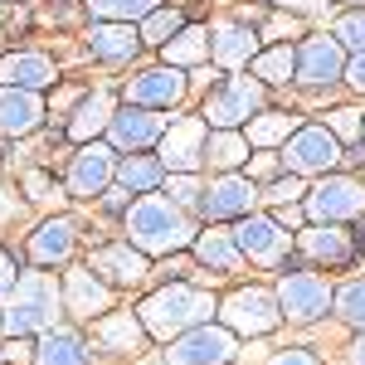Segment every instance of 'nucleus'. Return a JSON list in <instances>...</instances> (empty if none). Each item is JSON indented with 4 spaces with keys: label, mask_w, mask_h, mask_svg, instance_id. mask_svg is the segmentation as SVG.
<instances>
[{
    "label": "nucleus",
    "mask_w": 365,
    "mask_h": 365,
    "mask_svg": "<svg viewBox=\"0 0 365 365\" xmlns=\"http://www.w3.org/2000/svg\"><path fill=\"white\" fill-rule=\"evenodd\" d=\"M141 331H146V327H141L132 312H117V317L103 312V317H98V341H103L108 351H141Z\"/></svg>",
    "instance_id": "nucleus-32"
},
{
    "label": "nucleus",
    "mask_w": 365,
    "mask_h": 365,
    "mask_svg": "<svg viewBox=\"0 0 365 365\" xmlns=\"http://www.w3.org/2000/svg\"><path fill=\"white\" fill-rule=\"evenodd\" d=\"M346 361H351V365H365V331H361L356 341H351V351H346Z\"/></svg>",
    "instance_id": "nucleus-47"
},
{
    "label": "nucleus",
    "mask_w": 365,
    "mask_h": 365,
    "mask_svg": "<svg viewBox=\"0 0 365 365\" xmlns=\"http://www.w3.org/2000/svg\"><path fill=\"white\" fill-rule=\"evenodd\" d=\"M273 170H278V156H273V151H263V156L253 161V180H268Z\"/></svg>",
    "instance_id": "nucleus-45"
},
{
    "label": "nucleus",
    "mask_w": 365,
    "mask_h": 365,
    "mask_svg": "<svg viewBox=\"0 0 365 365\" xmlns=\"http://www.w3.org/2000/svg\"><path fill=\"white\" fill-rule=\"evenodd\" d=\"M63 312V287L54 282V273H20L15 292L5 302V331L10 336H39L54 327V317Z\"/></svg>",
    "instance_id": "nucleus-3"
},
{
    "label": "nucleus",
    "mask_w": 365,
    "mask_h": 365,
    "mask_svg": "<svg viewBox=\"0 0 365 365\" xmlns=\"http://www.w3.org/2000/svg\"><path fill=\"white\" fill-rule=\"evenodd\" d=\"M239 361V336L225 322H200L170 341L166 365H234Z\"/></svg>",
    "instance_id": "nucleus-7"
},
{
    "label": "nucleus",
    "mask_w": 365,
    "mask_h": 365,
    "mask_svg": "<svg viewBox=\"0 0 365 365\" xmlns=\"http://www.w3.org/2000/svg\"><path fill=\"white\" fill-rule=\"evenodd\" d=\"M141 44H170L180 29H185V20H180V10H166V5H156L146 20H141Z\"/></svg>",
    "instance_id": "nucleus-35"
},
{
    "label": "nucleus",
    "mask_w": 365,
    "mask_h": 365,
    "mask_svg": "<svg viewBox=\"0 0 365 365\" xmlns=\"http://www.w3.org/2000/svg\"><path fill=\"white\" fill-rule=\"evenodd\" d=\"M205 141H210V122L205 117H175L166 122V132L156 141V156H161V166L175 175V170H200L205 166Z\"/></svg>",
    "instance_id": "nucleus-12"
},
{
    "label": "nucleus",
    "mask_w": 365,
    "mask_h": 365,
    "mask_svg": "<svg viewBox=\"0 0 365 365\" xmlns=\"http://www.w3.org/2000/svg\"><path fill=\"white\" fill-rule=\"evenodd\" d=\"M49 117L44 98L29 88H0V137H29Z\"/></svg>",
    "instance_id": "nucleus-20"
},
{
    "label": "nucleus",
    "mask_w": 365,
    "mask_h": 365,
    "mask_svg": "<svg viewBox=\"0 0 365 365\" xmlns=\"http://www.w3.org/2000/svg\"><path fill=\"white\" fill-rule=\"evenodd\" d=\"M122 229H127V244H137L146 258L151 253H175L195 244V225H190V210H180L175 200L161 190L151 195H137L122 215Z\"/></svg>",
    "instance_id": "nucleus-1"
},
{
    "label": "nucleus",
    "mask_w": 365,
    "mask_h": 365,
    "mask_svg": "<svg viewBox=\"0 0 365 365\" xmlns=\"http://www.w3.org/2000/svg\"><path fill=\"white\" fill-rule=\"evenodd\" d=\"M113 98L108 93H88V98H78V108L68 113V137L78 141H98V137H108V122H113Z\"/></svg>",
    "instance_id": "nucleus-25"
},
{
    "label": "nucleus",
    "mask_w": 365,
    "mask_h": 365,
    "mask_svg": "<svg viewBox=\"0 0 365 365\" xmlns=\"http://www.w3.org/2000/svg\"><path fill=\"white\" fill-rule=\"evenodd\" d=\"M297 244H302V253L312 263H351L356 258V244H351V234L341 225H307L297 234Z\"/></svg>",
    "instance_id": "nucleus-24"
},
{
    "label": "nucleus",
    "mask_w": 365,
    "mask_h": 365,
    "mask_svg": "<svg viewBox=\"0 0 365 365\" xmlns=\"http://www.w3.org/2000/svg\"><path fill=\"white\" fill-rule=\"evenodd\" d=\"M25 190H29V200H49V180L34 170V175H25Z\"/></svg>",
    "instance_id": "nucleus-46"
},
{
    "label": "nucleus",
    "mask_w": 365,
    "mask_h": 365,
    "mask_svg": "<svg viewBox=\"0 0 365 365\" xmlns=\"http://www.w3.org/2000/svg\"><path fill=\"white\" fill-rule=\"evenodd\" d=\"M249 137L239 132V127H210V141H205V166L215 170H239L244 161H249Z\"/></svg>",
    "instance_id": "nucleus-27"
},
{
    "label": "nucleus",
    "mask_w": 365,
    "mask_h": 365,
    "mask_svg": "<svg viewBox=\"0 0 365 365\" xmlns=\"http://www.w3.org/2000/svg\"><path fill=\"white\" fill-rule=\"evenodd\" d=\"M234 244L249 263L273 268V263H282V253L292 249V234L278 215H244V220H234Z\"/></svg>",
    "instance_id": "nucleus-13"
},
{
    "label": "nucleus",
    "mask_w": 365,
    "mask_h": 365,
    "mask_svg": "<svg viewBox=\"0 0 365 365\" xmlns=\"http://www.w3.org/2000/svg\"><path fill=\"white\" fill-rule=\"evenodd\" d=\"M195 258L210 268V273H244V253H239V244H234V229H205V234H195Z\"/></svg>",
    "instance_id": "nucleus-23"
},
{
    "label": "nucleus",
    "mask_w": 365,
    "mask_h": 365,
    "mask_svg": "<svg viewBox=\"0 0 365 365\" xmlns=\"http://www.w3.org/2000/svg\"><path fill=\"white\" fill-rule=\"evenodd\" d=\"M0 331H5V307H0Z\"/></svg>",
    "instance_id": "nucleus-49"
},
{
    "label": "nucleus",
    "mask_w": 365,
    "mask_h": 365,
    "mask_svg": "<svg viewBox=\"0 0 365 365\" xmlns=\"http://www.w3.org/2000/svg\"><path fill=\"white\" fill-rule=\"evenodd\" d=\"M346 49H341L336 34H312L302 39V49H297V78L292 83L302 88H331L346 78Z\"/></svg>",
    "instance_id": "nucleus-14"
},
{
    "label": "nucleus",
    "mask_w": 365,
    "mask_h": 365,
    "mask_svg": "<svg viewBox=\"0 0 365 365\" xmlns=\"http://www.w3.org/2000/svg\"><path fill=\"white\" fill-rule=\"evenodd\" d=\"M58 83V63L39 49H15V54H0V88H29V93H44Z\"/></svg>",
    "instance_id": "nucleus-17"
},
{
    "label": "nucleus",
    "mask_w": 365,
    "mask_h": 365,
    "mask_svg": "<svg viewBox=\"0 0 365 365\" xmlns=\"http://www.w3.org/2000/svg\"><path fill=\"white\" fill-rule=\"evenodd\" d=\"M341 83H351L356 93H365V49L346 58V78H341Z\"/></svg>",
    "instance_id": "nucleus-41"
},
{
    "label": "nucleus",
    "mask_w": 365,
    "mask_h": 365,
    "mask_svg": "<svg viewBox=\"0 0 365 365\" xmlns=\"http://www.w3.org/2000/svg\"><path fill=\"white\" fill-rule=\"evenodd\" d=\"M170 117H161L156 108H137V103H127V108H117L113 122H108V141H113L122 156H132V151H156V141L166 132Z\"/></svg>",
    "instance_id": "nucleus-16"
},
{
    "label": "nucleus",
    "mask_w": 365,
    "mask_h": 365,
    "mask_svg": "<svg viewBox=\"0 0 365 365\" xmlns=\"http://www.w3.org/2000/svg\"><path fill=\"white\" fill-rule=\"evenodd\" d=\"M263 113V83L258 78H225L205 103V122L210 127H249Z\"/></svg>",
    "instance_id": "nucleus-11"
},
{
    "label": "nucleus",
    "mask_w": 365,
    "mask_h": 365,
    "mask_svg": "<svg viewBox=\"0 0 365 365\" xmlns=\"http://www.w3.org/2000/svg\"><path fill=\"white\" fill-rule=\"evenodd\" d=\"M220 322L234 336H268L282 327V307L273 287H234L220 302Z\"/></svg>",
    "instance_id": "nucleus-5"
},
{
    "label": "nucleus",
    "mask_w": 365,
    "mask_h": 365,
    "mask_svg": "<svg viewBox=\"0 0 365 365\" xmlns=\"http://www.w3.org/2000/svg\"><path fill=\"white\" fill-rule=\"evenodd\" d=\"M93 273H108L113 282H141L146 278V253L137 244H113L93 253Z\"/></svg>",
    "instance_id": "nucleus-28"
},
{
    "label": "nucleus",
    "mask_w": 365,
    "mask_h": 365,
    "mask_svg": "<svg viewBox=\"0 0 365 365\" xmlns=\"http://www.w3.org/2000/svg\"><path fill=\"white\" fill-rule=\"evenodd\" d=\"M5 287H10V273H0V292H5Z\"/></svg>",
    "instance_id": "nucleus-48"
},
{
    "label": "nucleus",
    "mask_w": 365,
    "mask_h": 365,
    "mask_svg": "<svg viewBox=\"0 0 365 365\" xmlns=\"http://www.w3.org/2000/svg\"><path fill=\"white\" fill-rule=\"evenodd\" d=\"M263 200L258 190V180L253 175H239V170H220L210 185H205V200H200V215L210 220V225H234V220H244L253 215V205Z\"/></svg>",
    "instance_id": "nucleus-8"
},
{
    "label": "nucleus",
    "mask_w": 365,
    "mask_h": 365,
    "mask_svg": "<svg viewBox=\"0 0 365 365\" xmlns=\"http://www.w3.org/2000/svg\"><path fill=\"white\" fill-rule=\"evenodd\" d=\"M278 161L292 170V175H331V170L346 161V146H341V137L327 122H302L292 137L282 141Z\"/></svg>",
    "instance_id": "nucleus-4"
},
{
    "label": "nucleus",
    "mask_w": 365,
    "mask_h": 365,
    "mask_svg": "<svg viewBox=\"0 0 365 365\" xmlns=\"http://www.w3.org/2000/svg\"><path fill=\"white\" fill-rule=\"evenodd\" d=\"M268 365H322V361H317L312 351H302V346H287V351H278Z\"/></svg>",
    "instance_id": "nucleus-42"
},
{
    "label": "nucleus",
    "mask_w": 365,
    "mask_h": 365,
    "mask_svg": "<svg viewBox=\"0 0 365 365\" xmlns=\"http://www.w3.org/2000/svg\"><path fill=\"white\" fill-rule=\"evenodd\" d=\"M98 200H103L108 210H122V215H127V205H132V190H127V185H117V180H113V185H108V190H103Z\"/></svg>",
    "instance_id": "nucleus-44"
},
{
    "label": "nucleus",
    "mask_w": 365,
    "mask_h": 365,
    "mask_svg": "<svg viewBox=\"0 0 365 365\" xmlns=\"http://www.w3.org/2000/svg\"><path fill=\"white\" fill-rule=\"evenodd\" d=\"M63 307L73 312V317H103V312H113V287L103 278H93V268H73L68 278H63Z\"/></svg>",
    "instance_id": "nucleus-22"
},
{
    "label": "nucleus",
    "mask_w": 365,
    "mask_h": 365,
    "mask_svg": "<svg viewBox=\"0 0 365 365\" xmlns=\"http://www.w3.org/2000/svg\"><path fill=\"white\" fill-rule=\"evenodd\" d=\"M278 307H282V322H317V317H327L331 312V282L322 278V273H282L278 278Z\"/></svg>",
    "instance_id": "nucleus-9"
},
{
    "label": "nucleus",
    "mask_w": 365,
    "mask_h": 365,
    "mask_svg": "<svg viewBox=\"0 0 365 365\" xmlns=\"http://www.w3.org/2000/svg\"><path fill=\"white\" fill-rule=\"evenodd\" d=\"M180 210H200V200H205V185L195 180V170H175V175H166V185H161Z\"/></svg>",
    "instance_id": "nucleus-37"
},
{
    "label": "nucleus",
    "mask_w": 365,
    "mask_h": 365,
    "mask_svg": "<svg viewBox=\"0 0 365 365\" xmlns=\"http://www.w3.org/2000/svg\"><path fill=\"white\" fill-rule=\"evenodd\" d=\"M341 5H365V0H341Z\"/></svg>",
    "instance_id": "nucleus-50"
},
{
    "label": "nucleus",
    "mask_w": 365,
    "mask_h": 365,
    "mask_svg": "<svg viewBox=\"0 0 365 365\" xmlns=\"http://www.w3.org/2000/svg\"><path fill=\"white\" fill-rule=\"evenodd\" d=\"M73 244H78V229H73V220L54 215V220H44V225L29 234V263H34V268L68 263V258H73Z\"/></svg>",
    "instance_id": "nucleus-19"
},
{
    "label": "nucleus",
    "mask_w": 365,
    "mask_h": 365,
    "mask_svg": "<svg viewBox=\"0 0 365 365\" xmlns=\"http://www.w3.org/2000/svg\"><path fill=\"white\" fill-rule=\"evenodd\" d=\"M185 93H190V78L175 63H151V68H141L137 78H127V103L156 108V113H170Z\"/></svg>",
    "instance_id": "nucleus-15"
},
{
    "label": "nucleus",
    "mask_w": 365,
    "mask_h": 365,
    "mask_svg": "<svg viewBox=\"0 0 365 365\" xmlns=\"http://www.w3.org/2000/svg\"><path fill=\"white\" fill-rule=\"evenodd\" d=\"M170 170L161 166V156H146V151H132V156H117V185H127L132 195H151L166 185Z\"/></svg>",
    "instance_id": "nucleus-26"
},
{
    "label": "nucleus",
    "mask_w": 365,
    "mask_h": 365,
    "mask_svg": "<svg viewBox=\"0 0 365 365\" xmlns=\"http://www.w3.org/2000/svg\"><path fill=\"white\" fill-rule=\"evenodd\" d=\"M331 132H336L341 141H361V127H365V113H356V108H336L331 113V122H327Z\"/></svg>",
    "instance_id": "nucleus-40"
},
{
    "label": "nucleus",
    "mask_w": 365,
    "mask_h": 365,
    "mask_svg": "<svg viewBox=\"0 0 365 365\" xmlns=\"http://www.w3.org/2000/svg\"><path fill=\"white\" fill-rule=\"evenodd\" d=\"M34 365H88V346L63 327H49L34 341Z\"/></svg>",
    "instance_id": "nucleus-29"
},
{
    "label": "nucleus",
    "mask_w": 365,
    "mask_h": 365,
    "mask_svg": "<svg viewBox=\"0 0 365 365\" xmlns=\"http://www.w3.org/2000/svg\"><path fill=\"white\" fill-rule=\"evenodd\" d=\"M297 127H302V117H297V113H258L249 122V132H244V137H249L253 151H273V146H282Z\"/></svg>",
    "instance_id": "nucleus-31"
},
{
    "label": "nucleus",
    "mask_w": 365,
    "mask_h": 365,
    "mask_svg": "<svg viewBox=\"0 0 365 365\" xmlns=\"http://www.w3.org/2000/svg\"><path fill=\"white\" fill-rule=\"evenodd\" d=\"M249 68H253V78H258L263 88L292 83V78H297V49H292V44H273V49H258Z\"/></svg>",
    "instance_id": "nucleus-30"
},
{
    "label": "nucleus",
    "mask_w": 365,
    "mask_h": 365,
    "mask_svg": "<svg viewBox=\"0 0 365 365\" xmlns=\"http://www.w3.org/2000/svg\"><path fill=\"white\" fill-rule=\"evenodd\" d=\"M302 195H307V185H302V175H273L268 180V190H263V200H273V205H302Z\"/></svg>",
    "instance_id": "nucleus-39"
},
{
    "label": "nucleus",
    "mask_w": 365,
    "mask_h": 365,
    "mask_svg": "<svg viewBox=\"0 0 365 365\" xmlns=\"http://www.w3.org/2000/svg\"><path fill=\"white\" fill-rule=\"evenodd\" d=\"M302 210H307L312 225H346V220H361L365 215V185L351 180V175H322L302 195Z\"/></svg>",
    "instance_id": "nucleus-6"
},
{
    "label": "nucleus",
    "mask_w": 365,
    "mask_h": 365,
    "mask_svg": "<svg viewBox=\"0 0 365 365\" xmlns=\"http://www.w3.org/2000/svg\"><path fill=\"white\" fill-rule=\"evenodd\" d=\"M331 312H336L346 327L365 331V278H356V282H346V287H336V297H331Z\"/></svg>",
    "instance_id": "nucleus-36"
},
{
    "label": "nucleus",
    "mask_w": 365,
    "mask_h": 365,
    "mask_svg": "<svg viewBox=\"0 0 365 365\" xmlns=\"http://www.w3.org/2000/svg\"><path fill=\"white\" fill-rule=\"evenodd\" d=\"M331 34L341 39V49H346V54H361V49H365V5L346 10L336 25H331Z\"/></svg>",
    "instance_id": "nucleus-38"
},
{
    "label": "nucleus",
    "mask_w": 365,
    "mask_h": 365,
    "mask_svg": "<svg viewBox=\"0 0 365 365\" xmlns=\"http://www.w3.org/2000/svg\"><path fill=\"white\" fill-rule=\"evenodd\" d=\"M361 141H365V127H361Z\"/></svg>",
    "instance_id": "nucleus-51"
},
{
    "label": "nucleus",
    "mask_w": 365,
    "mask_h": 365,
    "mask_svg": "<svg viewBox=\"0 0 365 365\" xmlns=\"http://www.w3.org/2000/svg\"><path fill=\"white\" fill-rule=\"evenodd\" d=\"M88 54L103 58V63H122L141 49V29L127 25V20H93V29L83 34Z\"/></svg>",
    "instance_id": "nucleus-18"
},
{
    "label": "nucleus",
    "mask_w": 365,
    "mask_h": 365,
    "mask_svg": "<svg viewBox=\"0 0 365 365\" xmlns=\"http://www.w3.org/2000/svg\"><path fill=\"white\" fill-rule=\"evenodd\" d=\"M161 49H166V63H175V68H195L200 58H210V29L185 25L170 44H161Z\"/></svg>",
    "instance_id": "nucleus-33"
},
{
    "label": "nucleus",
    "mask_w": 365,
    "mask_h": 365,
    "mask_svg": "<svg viewBox=\"0 0 365 365\" xmlns=\"http://www.w3.org/2000/svg\"><path fill=\"white\" fill-rule=\"evenodd\" d=\"M93 20H127V25H141L161 0H83Z\"/></svg>",
    "instance_id": "nucleus-34"
},
{
    "label": "nucleus",
    "mask_w": 365,
    "mask_h": 365,
    "mask_svg": "<svg viewBox=\"0 0 365 365\" xmlns=\"http://www.w3.org/2000/svg\"><path fill=\"white\" fill-rule=\"evenodd\" d=\"M253 54H258V29L253 25H244V20L215 25V34H210V58L220 68H249Z\"/></svg>",
    "instance_id": "nucleus-21"
},
{
    "label": "nucleus",
    "mask_w": 365,
    "mask_h": 365,
    "mask_svg": "<svg viewBox=\"0 0 365 365\" xmlns=\"http://www.w3.org/2000/svg\"><path fill=\"white\" fill-rule=\"evenodd\" d=\"M117 151L113 141H83L73 156H68V195L78 200H98L117 175Z\"/></svg>",
    "instance_id": "nucleus-10"
},
{
    "label": "nucleus",
    "mask_w": 365,
    "mask_h": 365,
    "mask_svg": "<svg viewBox=\"0 0 365 365\" xmlns=\"http://www.w3.org/2000/svg\"><path fill=\"white\" fill-rule=\"evenodd\" d=\"M215 312H220V302H215L210 292H200V287H190V282H170V287L151 292V297L141 302V327H146L156 341H175L180 331L210 322Z\"/></svg>",
    "instance_id": "nucleus-2"
},
{
    "label": "nucleus",
    "mask_w": 365,
    "mask_h": 365,
    "mask_svg": "<svg viewBox=\"0 0 365 365\" xmlns=\"http://www.w3.org/2000/svg\"><path fill=\"white\" fill-rule=\"evenodd\" d=\"M278 10H292V15H322L331 0H273Z\"/></svg>",
    "instance_id": "nucleus-43"
}]
</instances>
